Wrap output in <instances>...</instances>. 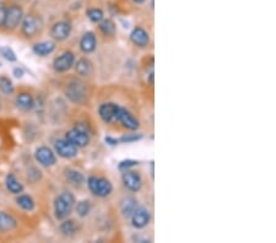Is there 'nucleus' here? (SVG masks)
I'll return each instance as SVG.
<instances>
[{
    "label": "nucleus",
    "instance_id": "nucleus-4",
    "mask_svg": "<svg viewBox=\"0 0 276 243\" xmlns=\"http://www.w3.org/2000/svg\"><path fill=\"white\" fill-rule=\"evenodd\" d=\"M23 19V10L20 5L18 4H13L9 8H6V15L5 21H4V26L6 30H15L19 25L21 24Z\"/></svg>",
    "mask_w": 276,
    "mask_h": 243
},
{
    "label": "nucleus",
    "instance_id": "nucleus-19",
    "mask_svg": "<svg viewBox=\"0 0 276 243\" xmlns=\"http://www.w3.org/2000/svg\"><path fill=\"white\" fill-rule=\"evenodd\" d=\"M75 70L80 76H91L93 74V64L87 58H80L75 64Z\"/></svg>",
    "mask_w": 276,
    "mask_h": 243
},
{
    "label": "nucleus",
    "instance_id": "nucleus-28",
    "mask_svg": "<svg viewBox=\"0 0 276 243\" xmlns=\"http://www.w3.org/2000/svg\"><path fill=\"white\" fill-rule=\"evenodd\" d=\"M0 91L4 95H13L15 91L13 81L8 76H0Z\"/></svg>",
    "mask_w": 276,
    "mask_h": 243
},
{
    "label": "nucleus",
    "instance_id": "nucleus-30",
    "mask_svg": "<svg viewBox=\"0 0 276 243\" xmlns=\"http://www.w3.org/2000/svg\"><path fill=\"white\" fill-rule=\"evenodd\" d=\"M0 54L3 55L8 62H16V54L10 47H0Z\"/></svg>",
    "mask_w": 276,
    "mask_h": 243
},
{
    "label": "nucleus",
    "instance_id": "nucleus-36",
    "mask_svg": "<svg viewBox=\"0 0 276 243\" xmlns=\"http://www.w3.org/2000/svg\"><path fill=\"white\" fill-rule=\"evenodd\" d=\"M133 240L137 241V242H149V240H147V238L141 237V236H134V237H133Z\"/></svg>",
    "mask_w": 276,
    "mask_h": 243
},
{
    "label": "nucleus",
    "instance_id": "nucleus-37",
    "mask_svg": "<svg viewBox=\"0 0 276 243\" xmlns=\"http://www.w3.org/2000/svg\"><path fill=\"white\" fill-rule=\"evenodd\" d=\"M135 4H144L145 1H147V0H133Z\"/></svg>",
    "mask_w": 276,
    "mask_h": 243
},
{
    "label": "nucleus",
    "instance_id": "nucleus-13",
    "mask_svg": "<svg viewBox=\"0 0 276 243\" xmlns=\"http://www.w3.org/2000/svg\"><path fill=\"white\" fill-rule=\"evenodd\" d=\"M123 183L130 192H139L142 187V179L138 172L127 170L122 176Z\"/></svg>",
    "mask_w": 276,
    "mask_h": 243
},
{
    "label": "nucleus",
    "instance_id": "nucleus-8",
    "mask_svg": "<svg viewBox=\"0 0 276 243\" xmlns=\"http://www.w3.org/2000/svg\"><path fill=\"white\" fill-rule=\"evenodd\" d=\"M36 161L45 167H50L57 162L55 152L48 146H40L35 152Z\"/></svg>",
    "mask_w": 276,
    "mask_h": 243
},
{
    "label": "nucleus",
    "instance_id": "nucleus-33",
    "mask_svg": "<svg viewBox=\"0 0 276 243\" xmlns=\"http://www.w3.org/2000/svg\"><path fill=\"white\" fill-rule=\"evenodd\" d=\"M6 15V6L3 3H0V27L4 26V21H5Z\"/></svg>",
    "mask_w": 276,
    "mask_h": 243
},
{
    "label": "nucleus",
    "instance_id": "nucleus-12",
    "mask_svg": "<svg viewBox=\"0 0 276 243\" xmlns=\"http://www.w3.org/2000/svg\"><path fill=\"white\" fill-rule=\"evenodd\" d=\"M71 33V24L68 21H58L50 28V37L55 41H64Z\"/></svg>",
    "mask_w": 276,
    "mask_h": 243
},
{
    "label": "nucleus",
    "instance_id": "nucleus-9",
    "mask_svg": "<svg viewBox=\"0 0 276 243\" xmlns=\"http://www.w3.org/2000/svg\"><path fill=\"white\" fill-rule=\"evenodd\" d=\"M130 218H132V225L138 230H141L149 225L151 216H150V211L145 206H138Z\"/></svg>",
    "mask_w": 276,
    "mask_h": 243
},
{
    "label": "nucleus",
    "instance_id": "nucleus-25",
    "mask_svg": "<svg viewBox=\"0 0 276 243\" xmlns=\"http://www.w3.org/2000/svg\"><path fill=\"white\" fill-rule=\"evenodd\" d=\"M100 31L105 36H115L117 26L111 19H103L100 23Z\"/></svg>",
    "mask_w": 276,
    "mask_h": 243
},
{
    "label": "nucleus",
    "instance_id": "nucleus-23",
    "mask_svg": "<svg viewBox=\"0 0 276 243\" xmlns=\"http://www.w3.org/2000/svg\"><path fill=\"white\" fill-rule=\"evenodd\" d=\"M65 177H67L68 182H69L70 184H72V186H81L82 183L85 182V176L81 173V172L76 171V170H72V169H69L67 170V172H65Z\"/></svg>",
    "mask_w": 276,
    "mask_h": 243
},
{
    "label": "nucleus",
    "instance_id": "nucleus-38",
    "mask_svg": "<svg viewBox=\"0 0 276 243\" xmlns=\"http://www.w3.org/2000/svg\"><path fill=\"white\" fill-rule=\"evenodd\" d=\"M149 81H150V84H152V82H154V73H151V74H150Z\"/></svg>",
    "mask_w": 276,
    "mask_h": 243
},
{
    "label": "nucleus",
    "instance_id": "nucleus-31",
    "mask_svg": "<svg viewBox=\"0 0 276 243\" xmlns=\"http://www.w3.org/2000/svg\"><path fill=\"white\" fill-rule=\"evenodd\" d=\"M142 139V135L141 134H127V135H123L119 140V143H123V144H130V143H135V142H139V140Z\"/></svg>",
    "mask_w": 276,
    "mask_h": 243
},
{
    "label": "nucleus",
    "instance_id": "nucleus-2",
    "mask_svg": "<svg viewBox=\"0 0 276 243\" xmlns=\"http://www.w3.org/2000/svg\"><path fill=\"white\" fill-rule=\"evenodd\" d=\"M87 186L91 193L98 198H106L110 195L113 191V186L110 179L105 177H96L91 176L87 179Z\"/></svg>",
    "mask_w": 276,
    "mask_h": 243
},
{
    "label": "nucleus",
    "instance_id": "nucleus-26",
    "mask_svg": "<svg viewBox=\"0 0 276 243\" xmlns=\"http://www.w3.org/2000/svg\"><path fill=\"white\" fill-rule=\"evenodd\" d=\"M59 230L65 237H72L76 233V223L72 220H65L64 222H62Z\"/></svg>",
    "mask_w": 276,
    "mask_h": 243
},
{
    "label": "nucleus",
    "instance_id": "nucleus-20",
    "mask_svg": "<svg viewBox=\"0 0 276 243\" xmlns=\"http://www.w3.org/2000/svg\"><path fill=\"white\" fill-rule=\"evenodd\" d=\"M55 49V43L50 42V41H45V42L36 43L33 46L32 50L36 55H40V57H46V55H49L54 52Z\"/></svg>",
    "mask_w": 276,
    "mask_h": 243
},
{
    "label": "nucleus",
    "instance_id": "nucleus-22",
    "mask_svg": "<svg viewBox=\"0 0 276 243\" xmlns=\"http://www.w3.org/2000/svg\"><path fill=\"white\" fill-rule=\"evenodd\" d=\"M5 186L10 193L13 194H20L23 192V183H20L18 178L15 177L14 173H9L5 178Z\"/></svg>",
    "mask_w": 276,
    "mask_h": 243
},
{
    "label": "nucleus",
    "instance_id": "nucleus-10",
    "mask_svg": "<svg viewBox=\"0 0 276 243\" xmlns=\"http://www.w3.org/2000/svg\"><path fill=\"white\" fill-rule=\"evenodd\" d=\"M74 63H75L74 53L67 50V52H64L63 54H60L59 57L55 58L54 62H53V68H54V70L57 73H65L69 69H71Z\"/></svg>",
    "mask_w": 276,
    "mask_h": 243
},
{
    "label": "nucleus",
    "instance_id": "nucleus-39",
    "mask_svg": "<svg viewBox=\"0 0 276 243\" xmlns=\"http://www.w3.org/2000/svg\"><path fill=\"white\" fill-rule=\"evenodd\" d=\"M0 67H1V63H0Z\"/></svg>",
    "mask_w": 276,
    "mask_h": 243
},
{
    "label": "nucleus",
    "instance_id": "nucleus-16",
    "mask_svg": "<svg viewBox=\"0 0 276 243\" xmlns=\"http://www.w3.org/2000/svg\"><path fill=\"white\" fill-rule=\"evenodd\" d=\"M118 122H120V123L129 130H137L140 125L139 121H138V119L125 108L120 109V114Z\"/></svg>",
    "mask_w": 276,
    "mask_h": 243
},
{
    "label": "nucleus",
    "instance_id": "nucleus-1",
    "mask_svg": "<svg viewBox=\"0 0 276 243\" xmlns=\"http://www.w3.org/2000/svg\"><path fill=\"white\" fill-rule=\"evenodd\" d=\"M75 204V196L71 192H63L54 200V216L57 220H65L71 214Z\"/></svg>",
    "mask_w": 276,
    "mask_h": 243
},
{
    "label": "nucleus",
    "instance_id": "nucleus-18",
    "mask_svg": "<svg viewBox=\"0 0 276 243\" xmlns=\"http://www.w3.org/2000/svg\"><path fill=\"white\" fill-rule=\"evenodd\" d=\"M18 226V221L10 214L0 211V232H9Z\"/></svg>",
    "mask_w": 276,
    "mask_h": 243
},
{
    "label": "nucleus",
    "instance_id": "nucleus-21",
    "mask_svg": "<svg viewBox=\"0 0 276 243\" xmlns=\"http://www.w3.org/2000/svg\"><path fill=\"white\" fill-rule=\"evenodd\" d=\"M138 208V201L137 199L133 196H125L120 201V211L125 218H130L132 214L134 213L135 209Z\"/></svg>",
    "mask_w": 276,
    "mask_h": 243
},
{
    "label": "nucleus",
    "instance_id": "nucleus-34",
    "mask_svg": "<svg viewBox=\"0 0 276 243\" xmlns=\"http://www.w3.org/2000/svg\"><path fill=\"white\" fill-rule=\"evenodd\" d=\"M105 142L107 143L110 146H115V145H118V143H119V140L115 139V138H112V137H106L105 138Z\"/></svg>",
    "mask_w": 276,
    "mask_h": 243
},
{
    "label": "nucleus",
    "instance_id": "nucleus-14",
    "mask_svg": "<svg viewBox=\"0 0 276 243\" xmlns=\"http://www.w3.org/2000/svg\"><path fill=\"white\" fill-rule=\"evenodd\" d=\"M130 40L135 46L140 48H145L149 46L150 43V36L146 30L142 27H135L130 33Z\"/></svg>",
    "mask_w": 276,
    "mask_h": 243
},
{
    "label": "nucleus",
    "instance_id": "nucleus-32",
    "mask_svg": "<svg viewBox=\"0 0 276 243\" xmlns=\"http://www.w3.org/2000/svg\"><path fill=\"white\" fill-rule=\"evenodd\" d=\"M139 165V162L135 161V160H123L122 162H119V165H118V169L120 170V171H127V170H130L133 169V167L138 166Z\"/></svg>",
    "mask_w": 276,
    "mask_h": 243
},
{
    "label": "nucleus",
    "instance_id": "nucleus-29",
    "mask_svg": "<svg viewBox=\"0 0 276 243\" xmlns=\"http://www.w3.org/2000/svg\"><path fill=\"white\" fill-rule=\"evenodd\" d=\"M91 203L89 200H81L77 203L76 205V214L80 218H86L90 213H91Z\"/></svg>",
    "mask_w": 276,
    "mask_h": 243
},
{
    "label": "nucleus",
    "instance_id": "nucleus-24",
    "mask_svg": "<svg viewBox=\"0 0 276 243\" xmlns=\"http://www.w3.org/2000/svg\"><path fill=\"white\" fill-rule=\"evenodd\" d=\"M16 204L25 211H32L35 209V200L27 194L19 195L18 199H16Z\"/></svg>",
    "mask_w": 276,
    "mask_h": 243
},
{
    "label": "nucleus",
    "instance_id": "nucleus-6",
    "mask_svg": "<svg viewBox=\"0 0 276 243\" xmlns=\"http://www.w3.org/2000/svg\"><path fill=\"white\" fill-rule=\"evenodd\" d=\"M65 139L71 143L72 145H75L77 149H81V147L87 146L90 144L89 133L82 132V130L77 129V128H72L71 130H69L67 135H65Z\"/></svg>",
    "mask_w": 276,
    "mask_h": 243
},
{
    "label": "nucleus",
    "instance_id": "nucleus-5",
    "mask_svg": "<svg viewBox=\"0 0 276 243\" xmlns=\"http://www.w3.org/2000/svg\"><path fill=\"white\" fill-rule=\"evenodd\" d=\"M120 109H122L120 106L108 102V103H103L98 107V114L105 123H113V122H118L119 119Z\"/></svg>",
    "mask_w": 276,
    "mask_h": 243
},
{
    "label": "nucleus",
    "instance_id": "nucleus-17",
    "mask_svg": "<svg viewBox=\"0 0 276 243\" xmlns=\"http://www.w3.org/2000/svg\"><path fill=\"white\" fill-rule=\"evenodd\" d=\"M15 103L18 106L19 109L23 112L31 111V109L35 107V99H33L32 95L28 94V92H21L16 96Z\"/></svg>",
    "mask_w": 276,
    "mask_h": 243
},
{
    "label": "nucleus",
    "instance_id": "nucleus-7",
    "mask_svg": "<svg viewBox=\"0 0 276 243\" xmlns=\"http://www.w3.org/2000/svg\"><path fill=\"white\" fill-rule=\"evenodd\" d=\"M55 154L62 159H72L77 155V147L68 142L67 139H59L54 144Z\"/></svg>",
    "mask_w": 276,
    "mask_h": 243
},
{
    "label": "nucleus",
    "instance_id": "nucleus-27",
    "mask_svg": "<svg viewBox=\"0 0 276 243\" xmlns=\"http://www.w3.org/2000/svg\"><path fill=\"white\" fill-rule=\"evenodd\" d=\"M86 16L87 19L93 24H100L101 21L105 19V14H103V11L98 8L89 9V10L86 11Z\"/></svg>",
    "mask_w": 276,
    "mask_h": 243
},
{
    "label": "nucleus",
    "instance_id": "nucleus-3",
    "mask_svg": "<svg viewBox=\"0 0 276 243\" xmlns=\"http://www.w3.org/2000/svg\"><path fill=\"white\" fill-rule=\"evenodd\" d=\"M65 96L76 104H82L87 99V90L85 87V84L80 81H72L71 84L68 85L65 90Z\"/></svg>",
    "mask_w": 276,
    "mask_h": 243
},
{
    "label": "nucleus",
    "instance_id": "nucleus-11",
    "mask_svg": "<svg viewBox=\"0 0 276 243\" xmlns=\"http://www.w3.org/2000/svg\"><path fill=\"white\" fill-rule=\"evenodd\" d=\"M38 27H40V24H38V19L35 15L30 14V15L23 16V21H21V32L25 37H35L36 33L38 32Z\"/></svg>",
    "mask_w": 276,
    "mask_h": 243
},
{
    "label": "nucleus",
    "instance_id": "nucleus-15",
    "mask_svg": "<svg viewBox=\"0 0 276 243\" xmlns=\"http://www.w3.org/2000/svg\"><path fill=\"white\" fill-rule=\"evenodd\" d=\"M96 46H97V40H96V35L92 31L85 33L80 41V49L86 54L93 52L96 49Z\"/></svg>",
    "mask_w": 276,
    "mask_h": 243
},
{
    "label": "nucleus",
    "instance_id": "nucleus-35",
    "mask_svg": "<svg viewBox=\"0 0 276 243\" xmlns=\"http://www.w3.org/2000/svg\"><path fill=\"white\" fill-rule=\"evenodd\" d=\"M14 75H15V77H18V79H21V77L23 76V68L18 67L14 69Z\"/></svg>",
    "mask_w": 276,
    "mask_h": 243
}]
</instances>
